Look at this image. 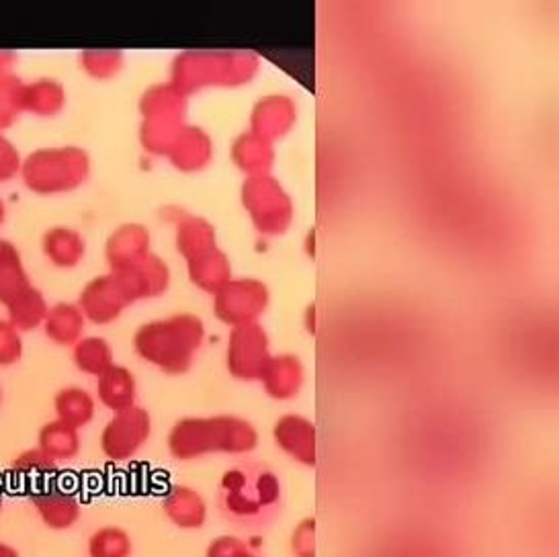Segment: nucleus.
<instances>
[{"label":"nucleus","mask_w":559,"mask_h":557,"mask_svg":"<svg viewBox=\"0 0 559 557\" xmlns=\"http://www.w3.org/2000/svg\"><path fill=\"white\" fill-rule=\"evenodd\" d=\"M215 505L228 523L242 531L266 529L283 508L280 475L261 461L236 463L219 477Z\"/></svg>","instance_id":"nucleus-1"},{"label":"nucleus","mask_w":559,"mask_h":557,"mask_svg":"<svg viewBox=\"0 0 559 557\" xmlns=\"http://www.w3.org/2000/svg\"><path fill=\"white\" fill-rule=\"evenodd\" d=\"M257 445V428L238 416L185 418L168 435V451L179 461H195L212 453L247 455Z\"/></svg>","instance_id":"nucleus-2"},{"label":"nucleus","mask_w":559,"mask_h":557,"mask_svg":"<svg viewBox=\"0 0 559 557\" xmlns=\"http://www.w3.org/2000/svg\"><path fill=\"white\" fill-rule=\"evenodd\" d=\"M205 328L195 316H175L152 322L133 339L135 353L170 376L185 374L203 344Z\"/></svg>","instance_id":"nucleus-3"},{"label":"nucleus","mask_w":559,"mask_h":557,"mask_svg":"<svg viewBox=\"0 0 559 557\" xmlns=\"http://www.w3.org/2000/svg\"><path fill=\"white\" fill-rule=\"evenodd\" d=\"M242 203L254 228L264 236H280L294 222V201L271 175L250 177L242 187Z\"/></svg>","instance_id":"nucleus-4"},{"label":"nucleus","mask_w":559,"mask_h":557,"mask_svg":"<svg viewBox=\"0 0 559 557\" xmlns=\"http://www.w3.org/2000/svg\"><path fill=\"white\" fill-rule=\"evenodd\" d=\"M271 294L269 287L259 278H238L230 281L217 292L215 313L222 322L230 327L254 324L269 308Z\"/></svg>","instance_id":"nucleus-5"},{"label":"nucleus","mask_w":559,"mask_h":557,"mask_svg":"<svg viewBox=\"0 0 559 557\" xmlns=\"http://www.w3.org/2000/svg\"><path fill=\"white\" fill-rule=\"evenodd\" d=\"M271 341L261 324H247L231 330L226 363L228 371L236 379L254 381L263 376L266 363L271 360Z\"/></svg>","instance_id":"nucleus-6"},{"label":"nucleus","mask_w":559,"mask_h":557,"mask_svg":"<svg viewBox=\"0 0 559 557\" xmlns=\"http://www.w3.org/2000/svg\"><path fill=\"white\" fill-rule=\"evenodd\" d=\"M152 435V418L144 408L121 410L100 435V449L111 461L132 459Z\"/></svg>","instance_id":"nucleus-7"},{"label":"nucleus","mask_w":559,"mask_h":557,"mask_svg":"<svg viewBox=\"0 0 559 557\" xmlns=\"http://www.w3.org/2000/svg\"><path fill=\"white\" fill-rule=\"evenodd\" d=\"M39 521L51 531H68L81 521L83 505L79 494L58 479L27 491Z\"/></svg>","instance_id":"nucleus-8"},{"label":"nucleus","mask_w":559,"mask_h":557,"mask_svg":"<svg viewBox=\"0 0 559 557\" xmlns=\"http://www.w3.org/2000/svg\"><path fill=\"white\" fill-rule=\"evenodd\" d=\"M182 68H198L199 76L189 82L187 86H203L205 82H219L226 86H240L252 81L259 72V58L248 51H234V54H215V56H199L198 64Z\"/></svg>","instance_id":"nucleus-9"},{"label":"nucleus","mask_w":559,"mask_h":557,"mask_svg":"<svg viewBox=\"0 0 559 557\" xmlns=\"http://www.w3.org/2000/svg\"><path fill=\"white\" fill-rule=\"evenodd\" d=\"M296 121L297 105L294 98L287 95H266L252 109L250 131L269 142H275L294 130Z\"/></svg>","instance_id":"nucleus-10"},{"label":"nucleus","mask_w":559,"mask_h":557,"mask_svg":"<svg viewBox=\"0 0 559 557\" xmlns=\"http://www.w3.org/2000/svg\"><path fill=\"white\" fill-rule=\"evenodd\" d=\"M273 439L283 453L306 465H316V426L301 414H285L275 423Z\"/></svg>","instance_id":"nucleus-11"},{"label":"nucleus","mask_w":559,"mask_h":557,"mask_svg":"<svg viewBox=\"0 0 559 557\" xmlns=\"http://www.w3.org/2000/svg\"><path fill=\"white\" fill-rule=\"evenodd\" d=\"M163 512L166 519L182 531H198L207 523L210 510L205 498L191 486H173L163 498Z\"/></svg>","instance_id":"nucleus-12"},{"label":"nucleus","mask_w":559,"mask_h":557,"mask_svg":"<svg viewBox=\"0 0 559 557\" xmlns=\"http://www.w3.org/2000/svg\"><path fill=\"white\" fill-rule=\"evenodd\" d=\"M261 383L264 392L269 393L273 400H280V402L294 400L306 383L304 363L296 355H275L266 363Z\"/></svg>","instance_id":"nucleus-13"},{"label":"nucleus","mask_w":559,"mask_h":557,"mask_svg":"<svg viewBox=\"0 0 559 557\" xmlns=\"http://www.w3.org/2000/svg\"><path fill=\"white\" fill-rule=\"evenodd\" d=\"M231 158L238 164L240 170L247 173L248 179L261 177V175H269L271 166L275 163V147L273 142L264 140L252 131H247L234 142Z\"/></svg>","instance_id":"nucleus-14"},{"label":"nucleus","mask_w":559,"mask_h":557,"mask_svg":"<svg viewBox=\"0 0 559 557\" xmlns=\"http://www.w3.org/2000/svg\"><path fill=\"white\" fill-rule=\"evenodd\" d=\"M11 474L23 490L32 491L48 482L58 479L60 472H58V463L48 458L41 449H32L13 461Z\"/></svg>","instance_id":"nucleus-15"},{"label":"nucleus","mask_w":559,"mask_h":557,"mask_svg":"<svg viewBox=\"0 0 559 557\" xmlns=\"http://www.w3.org/2000/svg\"><path fill=\"white\" fill-rule=\"evenodd\" d=\"M97 392H99L100 402L114 412L132 408L135 393H138L135 377L130 369L114 365L99 376Z\"/></svg>","instance_id":"nucleus-16"},{"label":"nucleus","mask_w":559,"mask_h":557,"mask_svg":"<svg viewBox=\"0 0 559 557\" xmlns=\"http://www.w3.org/2000/svg\"><path fill=\"white\" fill-rule=\"evenodd\" d=\"M39 449L56 463L76 458L81 451L79 428L67 425L62 420L44 426L39 432Z\"/></svg>","instance_id":"nucleus-17"},{"label":"nucleus","mask_w":559,"mask_h":557,"mask_svg":"<svg viewBox=\"0 0 559 557\" xmlns=\"http://www.w3.org/2000/svg\"><path fill=\"white\" fill-rule=\"evenodd\" d=\"M88 557H132V535L117 524H105L86 541Z\"/></svg>","instance_id":"nucleus-18"},{"label":"nucleus","mask_w":559,"mask_h":557,"mask_svg":"<svg viewBox=\"0 0 559 557\" xmlns=\"http://www.w3.org/2000/svg\"><path fill=\"white\" fill-rule=\"evenodd\" d=\"M56 412L62 423L81 428L88 425L95 416V400L91 393L84 392L81 388H68L58 393L56 398Z\"/></svg>","instance_id":"nucleus-19"},{"label":"nucleus","mask_w":559,"mask_h":557,"mask_svg":"<svg viewBox=\"0 0 559 557\" xmlns=\"http://www.w3.org/2000/svg\"><path fill=\"white\" fill-rule=\"evenodd\" d=\"M210 156H212V142L203 131L195 128L185 131V135L173 152L175 163L179 164V168H187V170L201 168L210 161Z\"/></svg>","instance_id":"nucleus-20"},{"label":"nucleus","mask_w":559,"mask_h":557,"mask_svg":"<svg viewBox=\"0 0 559 557\" xmlns=\"http://www.w3.org/2000/svg\"><path fill=\"white\" fill-rule=\"evenodd\" d=\"M74 360L84 374L99 377L109 367H114V353H111V346L103 339H86L76 346Z\"/></svg>","instance_id":"nucleus-21"},{"label":"nucleus","mask_w":559,"mask_h":557,"mask_svg":"<svg viewBox=\"0 0 559 557\" xmlns=\"http://www.w3.org/2000/svg\"><path fill=\"white\" fill-rule=\"evenodd\" d=\"M179 245H181V252H185L191 259V262L198 261L201 257L214 252V229H212V226H207L205 222L191 220L187 226L181 228Z\"/></svg>","instance_id":"nucleus-22"},{"label":"nucleus","mask_w":559,"mask_h":557,"mask_svg":"<svg viewBox=\"0 0 559 557\" xmlns=\"http://www.w3.org/2000/svg\"><path fill=\"white\" fill-rule=\"evenodd\" d=\"M205 557H261L254 547L245 540L231 537V535H222L210 543Z\"/></svg>","instance_id":"nucleus-23"},{"label":"nucleus","mask_w":559,"mask_h":557,"mask_svg":"<svg viewBox=\"0 0 559 557\" xmlns=\"http://www.w3.org/2000/svg\"><path fill=\"white\" fill-rule=\"evenodd\" d=\"M292 554L296 557H316V519L299 521L292 533Z\"/></svg>","instance_id":"nucleus-24"},{"label":"nucleus","mask_w":559,"mask_h":557,"mask_svg":"<svg viewBox=\"0 0 559 557\" xmlns=\"http://www.w3.org/2000/svg\"><path fill=\"white\" fill-rule=\"evenodd\" d=\"M21 357V341L11 328L0 327V365H11Z\"/></svg>","instance_id":"nucleus-25"},{"label":"nucleus","mask_w":559,"mask_h":557,"mask_svg":"<svg viewBox=\"0 0 559 557\" xmlns=\"http://www.w3.org/2000/svg\"><path fill=\"white\" fill-rule=\"evenodd\" d=\"M0 557H21L17 547H13L11 543L0 541Z\"/></svg>","instance_id":"nucleus-26"},{"label":"nucleus","mask_w":559,"mask_h":557,"mask_svg":"<svg viewBox=\"0 0 559 557\" xmlns=\"http://www.w3.org/2000/svg\"><path fill=\"white\" fill-rule=\"evenodd\" d=\"M313 313H316V310H313V306H312V308H310V310H308V332H312V334H313V327H316V316H313Z\"/></svg>","instance_id":"nucleus-27"},{"label":"nucleus","mask_w":559,"mask_h":557,"mask_svg":"<svg viewBox=\"0 0 559 557\" xmlns=\"http://www.w3.org/2000/svg\"><path fill=\"white\" fill-rule=\"evenodd\" d=\"M2 508H4V488L0 484V512H2Z\"/></svg>","instance_id":"nucleus-28"},{"label":"nucleus","mask_w":559,"mask_h":557,"mask_svg":"<svg viewBox=\"0 0 559 557\" xmlns=\"http://www.w3.org/2000/svg\"><path fill=\"white\" fill-rule=\"evenodd\" d=\"M0 402H2V390H0Z\"/></svg>","instance_id":"nucleus-29"}]
</instances>
